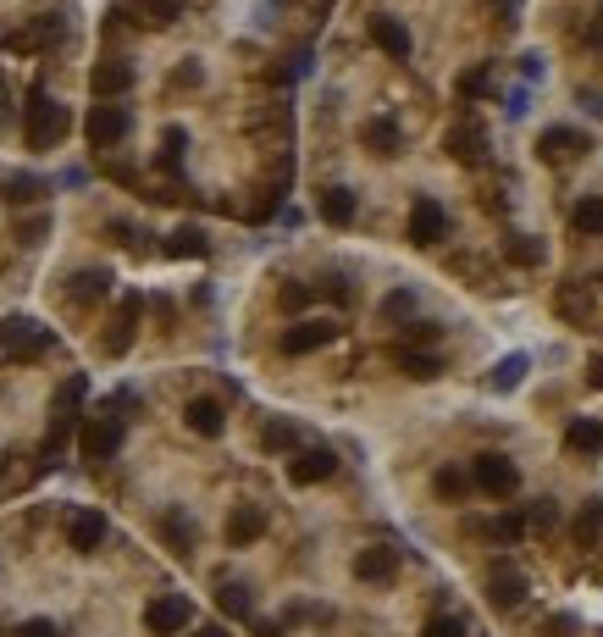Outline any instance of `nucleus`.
I'll return each mask as SVG.
<instances>
[{
	"label": "nucleus",
	"mask_w": 603,
	"mask_h": 637,
	"mask_svg": "<svg viewBox=\"0 0 603 637\" xmlns=\"http://www.w3.org/2000/svg\"><path fill=\"white\" fill-rule=\"evenodd\" d=\"M67 128H72V111L61 100H50L45 89H34V100H28V150H56L67 139Z\"/></svg>",
	"instance_id": "obj_1"
},
{
	"label": "nucleus",
	"mask_w": 603,
	"mask_h": 637,
	"mask_svg": "<svg viewBox=\"0 0 603 637\" xmlns=\"http://www.w3.org/2000/svg\"><path fill=\"white\" fill-rule=\"evenodd\" d=\"M50 349V327H39L34 316H6L0 322V361H39Z\"/></svg>",
	"instance_id": "obj_2"
},
{
	"label": "nucleus",
	"mask_w": 603,
	"mask_h": 637,
	"mask_svg": "<svg viewBox=\"0 0 603 637\" xmlns=\"http://www.w3.org/2000/svg\"><path fill=\"white\" fill-rule=\"evenodd\" d=\"M471 477L482 493H493V499H509V493L521 488V471H515V460L498 455V449H487V455L471 460Z\"/></svg>",
	"instance_id": "obj_3"
},
{
	"label": "nucleus",
	"mask_w": 603,
	"mask_h": 637,
	"mask_svg": "<svg viewBox=\"0 0 603 637\" xmlns=\"http://www.w3.org/2000/svg\"><path fill=\"white\" fill-rule=\"evenodd\" d=\"M122 421L117 416H89L83 421V433H78V449H83V460H117V449H122Z\"/></svg>",
	"instance_id": "obj_4"
},
{
	"label": "nucleus",
	"mask_w": 603,
	"mask_h": 637,
	"mask_svg": "<svg viewBox=\"0 0 603 637\" xmlns=\"http://www.w3.org/2000/svg\"><path fill=\"white\" fill-rule=\"evenodd\" d=\"M449 239V211H443L432 194H421V200L410 205V244H421V250H432V244Z\"/></svg>",
	"instance_id": "obj_5"
},
{
	"label": "nucleus",
	"mask_w": 603,
	"mask_h": 637,
	"mask_svg": "<svg viewBox=\"0 0 603 637\" xmlns=\"http://www.w3.org/2000/svg\"><path fill=\"white\" fill-rule=\"evenodd\" d=\"M189 621H194V604L183 599V593H161V599H150V610H144V626H150L155 637H178Z\"/></svg>",
	"instance_id": "obj_6"
},
{
	"label": "nucleus",
	"mask_w": 603,
	"mask_h": 637,
	"mask_svg": "<svg viewBox=\"0 0 603 637\" xmlns=\"http://www.w3.org/2000/svg\"><path fill=\"white\" fill-rule=\"evenodd\" d=\"M332 471H338V455H332L327 444L294 449V460H288V482H294V488H316V482L332 477Z\"/></svg>",
	"instance_id": "obj_7"
},
{
	"label": "nucleus",
	"mask_w": 603,
	"mask_h": 637,
	"mask_svg": "<svg viewBox=\"0 0 603 637\" xmlns=\"http://www.w3.org/2000/svg\"><path fill=\"white\" fill-rule=\"evenodd\" d=\"M128 128H133L128 106H95V111H89V122H83V133H89V145H95V150L122 145V139H128Z\"/></svg>",
	"instance_id": "obj_8"
},
{
	"label": "nucleus",
	"mask_w": 603,
	"mask_h": 637,
	"mask_svg": "<svg viewBox=\"0 0 603 637\" xmlns=\"http://www.w3.org/2000/svg\"><path fill=\"white\" fill-rule=\"evenodd\" d=\"M139 316H144V300H139V294H122V305H117V316H111V327H106V338H100V349H106V355H128Z\"/></svg>",
	"instance_id": "obj_9"
},
{
	"label": "nucleus",
	"mask_w": 603,
	"mask_h": 637,
	"mask_svg": "<svg viewBox=\"0 0 603 637\" xmlns=\"http://www.w3.org/2000/svg\"><path fill=\"white\" fill-rule=\"evenodd\" d=\"M521 599H526V577L509 560H498L493 571H487V604H493V610H515Z\"/></svg>",
	"instance_id": "obj_10"
},
{
	"label": "nucleus",
	"mask_w": 603,
	"mask_h": 637,
	"mask_svg": "<svg viewBox=\"0 0 603 637\" xmlns=\"http://www.w3.org/2000/svg\"><path fill=\"white\" fill-rule=\"evenodd\" d=\"M89 89H95V100H117V95H128V89H133V61H122V56L95 61V73H89Z\"/></svg>",
	"instance_id": "obj_11"
},
{
	"label": "nucleus",
	"mask_w": 603,
	"mask_h": 637,
	"mask_svg": "<svg viewBox=\"0 0 603 637\" xmlns=\"http://www.w3.org/2000/svg\"><path fill=\"white\" fill-rule=\"evenodd\" d=\"M338 338V322H327V316H310V322H294L283 333V355H310V349L332 344Z\"/></svg>",
	"instance_id": "obj_12"
},
{
	"label": "nucleus",
	"mask_w": 603,
	"mask_h": 637,
	"mask_svg": "<svg viewBox=\"0 0 603 637\" xmlns=\"http://www.w3.org/2000/svg\"><path fill=\"white\" fill-rule=\"evenodd\" d=\"M592 150V139L581 128H548L543 139H537V156L543 161H576V156H587Z\"/></svg>",
	"instance_id": "obj_13"
},
{
	"label": "nucleus",
	"mask_w": 603,
	"mask_h": 637,
	"mask_svg": "<svg viewBox=\"0 0 603 637\" xmlns=\"http://www.w3.org/2000/svg\"><path fill=\"white\" fill-rule=\"evenodd\" d=\"M443 150H449L454 161H465V167H476V161L487 156V133L476 128V122H454L449 139H443Z\"/></svg>",
	"instance_id": "obj_14"
},
{
	"label": "nucleus",
	"mask_w": 603,
	"mask_h": 637,
	"mask_svg": "<svg viewBox=\"0 0 603 637\" xmlns=\"http://www.w3.org/2000/svg\"><path fill=\"white\" fill-rule=\"evenodd\" d=\"M100 538H106V516H100V510H72L67 516V543L78 554H95Z\"/></svg>",
	"instance_id": "obj_15"
},
{
	"label": "nucleus",
	"mask_w": 603,
	"mask_h": 637,
	"mask_svg": "<svg viewBox=\"0 0 603 637\" xmlns=\"http://www.w3.org/2000/svg\"><path fill=\"white\" fill-rule=\"evenodd\" d=\"M355 577L360 582H393V577H399V554L382 549V543H371V549L355 554Z\"/></svg>",
	"instance_id": "obj_16"
},
{
	"label": "nucleus",
	"mask_w": 603,
	"mask_h": 637,
	"mask_svg": "<svg viewBox=\"0 0 603 637\" xmlns=\"http://www.w3.org/2000/svg\"><path fill=\"white\" fill-rule=\"evenodd\" d=\"M106 294H111V272H106V266H95V272L83 266V272L67 277V300L72 305H95V300H106Z\"/></svg>",
	"instance_id": "obj_17"
},
{
	"label": "nucleus",
	"mask_w": 603,
	"mask_h": 637,
	"mask_svg": "<svg viewBox=\"0 0 603 637\" xmlns=\"http://www.w3.org/2000/svg\"><path fill=\"white\" fill-rule=\"evenodd\" d=\"M371 45L388 50L393 61H410V28L399 17H371Z\"/></svg>",
	"instance_id": "obj_18"
},
{
	"label": "nucleus",
	"mask_w": 603,
	"mask_h": 637,
	"mask_svg": "<svg viewBox=\"0 0 603 637\" xmlns=\"http://www.w3.org/2000/svg\"><path fill=\"white\" fill-rule=\"evenodd\" d=\"M183 421H189V433H200V438H222L227 410L216 405V399H189V405H183Z\"/></svg>",
	"instance_id": "obj_19"
},
{
	"label": "nucleus",
	"mask_w": 603,
	"mask_h": 637,
	"mask_svg": "<svg viewBox=\"0 0 603 637\" xmlns=\"http://www.w3.org/2000/svg\"><path fill=\"white\" fill-rule=\"evenodd\" d=\"M261 532H266V510L261 505H238L233 516H227V543H233V549H249Z\"/></svg>",
	"instance_id": "obj_20"
},
{
	"label": "nucleus",
	"mask_w": 603,
	"mask_h": 637,
	"mask_svg": "<svg viewBox=\"0 0 603 637\" xmlns=\"http://www.w3.org/2000/svg\"><path fill=\"white\" fill-rule=\"evenodd\" d=\"M565 449H570V455H603V421H592V416L570 421V427H565Z\"/></svg>",
	"instance_id": "obj_21"
},
{
	"label": "nucleus",
	"mask_w": 603,
	"mask_h": 637,
	"mask_svg": "<svg viewBox=\"0 0 603 637\" xmlns=\"http://www.w3.org/2000/svg\"><path fill=\"white\" fill-rule=\"evenodd\" d=\"M570 538H576V549H598V543H603V499H587V505H581Z\"/></svg>",
	"instance_id": "obj_22"
},
{
	"label": "nucleus",
	"mask_w": 603,
	"mask_h": 637,
	"mask_svg": "<svg viewBox=\"0 0 603 637\" xmlns=\"http://www.w3.org/2000/svg\"><path fill=\"white\" fill-rule=\"evenodd\" d=\"M360 139H366V150H377V156H399V122L393 117H371L366 128H360Z\"/></svg>",
	"instance_id": "obj_23"
},
{
	"label": "nucleus",
	"mask_w": 603,
	"mask_h": 637,
	"mask_svg": "<svg viewBox=\"0 0 603 637\" xmlns=\"http://www.w3.org/2000/svg\"><path fill=\"white\" fill-rule=\"evenodd\" d=\"M83 394H89V377H67L61 383V394H56V410H50V427H72L78 421V405H83Z\"/></svg>",
	"instance_id": "obj_24"
},
{
	"label": "nucleus",
	"mask_w": 603,
	"mask_h": 637,
	"mask_svg": "<svg viewBox=\"0 0 603 637\" xmlns=\"http://www.w3.org/2000/svg\"><path fill=\"white\" fill-rule=\"evenodd\" d=\"M321 217H327L332 228H349V222H355V189L332 183V189L321 194Z\"/></svg>",
	"instance_id": "obj_25"
},
{
	"label": "nucleus",
	"mask_w": 603,
	"mask_h": 637,
	"mask_svg": "<svg viewBox=\"0 0 603 637\" xmlns=\"http://www.w3.org/2000/svg\"><path fill=\"white\" fill-rule=\"evenodd\" d=\"M166 255H172V261H183V255H189V261H200V255H211V239H205V228H178L172 233V239H166Z\"/></svg>",
	"instance_id": "obj_26"
},
{
	"label": "nucleus",
	"mask_w": 603,
	"mask_h": 637,
	"mask_svg": "<svg viewBox=\"0 0 603 637\" xmlns=\"http://www.w3.org/2000/svg\"><path fill=\"white\" fill-rule=\"evenodd\" d=\"M526 355H504V361L493 366V372H487V388H493V394H515V388H521V377H526Z\"/></svg>",
	"instance_id": "obj_27"
},
{
	"label": "nucleus",
	"mask_w": 603,
	"mask_h": 637,
	"mask_svg": "<svg viewBox=\"0 0 603 637\" xmlns=\"http://www.w3.org/2000/svg\"><path fill=\"white\" fill-rule=\"evenodd\" d=\"M393 361H399V372L415 377V383H432V377L443 372V361H438V355H426V349H399Z\"/></svg>",
	"instance_id": "obj_28"
},
{
	"label": "nucleus",
	"mask_w": 603,
	"mask_h": 637,
	"mask_svg": "<svg viewBox=\"0 0 603 637\" xmlns=\"http://www.w3.org/2000/svg\"><path fill=\"white\" fill-rule=\"evenodd\" d=\"M0 189H6V200H12V205H34L39 194H50V183L45 178H28V172H6Z\"/></svg>",
	"instance_id": "obj_29"
},
{
	"label": "nucleus",
	"mask_w": 603,
	"mask_h": 637,
	"mask_svg": "<svg viewBox=\"0 0 603 637\" xmlns=\"http://www.w3.org/2000/svg\"><path fill=\"white\" fill-rule=\"evenodd\" d=\"M183 156H189V133H183V128H166V133H161V156H155V167H161V172H178Z\"/></svg>",
	"instance_id": "obj_30"
},
{
	"label": "nucleus",
	"mask_w": 603,
	"mask_h": 637,
	"mask_svg": "<svg viewBox=\"0 0 603 637\" xmlns=\"http://www.w3.org/2000/svg\"><path fill=\"white\" fill-rule=\"evenodd\" d=\"M133 12H139L150 28H166V23L183 17V0H133Z\"/></svg>",
	"instance_id": "obj_31"
},
{
	"label": "nucleus",
	"mask_w": 603,
	"mask_h": 637,
	"mask_svg": "<svg viewBox=\"0 0 603 637\" xmlns=\"http://www.w3.org/2000/svg\"><path fill=\"white\" fill-rule=\"evenodd\" d=\"M161 538L172 543L178 554H189V549H194V521L178 516V510H166V516H161Z\"/></svg>",
	"instance_id": "obj_32"
},
{
	"label": "nucleus",
	"mask_w": 603,
	"mask_h": 637,
	"mask_svg": "<svg viewBox=\"0 0 603 637\" xmlns=\"http://www.w3.org/2000/svg\"><path fill=\"white\" fill-rule=\"evenodd\" d=\"M570 228L587 233V239H603V200L592 194V200H581L576 211H570Z\"/></svg>",
	"instance_id": "obj_33"
},
{
	"label": "nucleus",
	"mask_w": 603,
	"mask_h": 637,
	"mask_svg": "<svg viewBox=\"0 0 603 637\" xmlns=\"http://www.w3.org/2000/svg\"><path fill=\"white\" fill-rule=\"evenodd\" d=\"M216 604H222V615H233V621H249V588L244 582H222V588H216Z\"/></svg>",
	"instance_id": "obj_34"
},
{
	"label": "nucleus",
	"mask_w": 603,
	"mask_h": 637,
	"mask_svg": "<svg viewBox=\"0 0 603 637\" xmlns=\"http://www.w3.org/2000/svg\"><path fill=\"white\" fill-rule=\"evenodd\" d=\"M294 444H299V427H294V421H272V427L261 433V449H266V455H288Z\"/></svg>",
	"instance_id": "obj_35"
},
{
	"label": "nucleus",
	"mask_w": 603,
	"mask_h": 637,
	"mask_svg": "<svg viewBox=\"0 0 603 637\" xmlns=\"http://www.w3.org/2000/svg\"><path fill=\"white\" fill-rule=\"evenodd\" d=\"M504 255H509V261H515V266H543V239H526V233H515V239H509L504 244Z\"/></svg>",
	"instance_id": "obj_36"
},
{
	"label": "nucleus",
	"mask_w": 603,
	"mask_h": 637,
	"mask_svg": "<svg viewBox=\"0 0 603 637\" xmlns=\"http://www.w3.org/2000/svg\"><path fill=\"white\" fill-rule=\"evenodd\" d=\"M471 482L476 477H465L460 466H443L438 477H432V488H438V499H465V493H471Z\"/></svg>",
	"instance_id": "obj_37"
},
{
	"label": "nucleus",
	"mask_w": 603,
	"mask_h": 637,
	"mask_svg": "<svg viewBox=\"0 0 603 637\" xmlns=\"http://www.w3.org/2000/svg\"><path fill=\"white\" fill-rule=\"evenodd\" d=\"M526 521H532V532H554L559 527V505L554 499H537V505L526 510Z\"/></svg>",
	"instance_id": "obj_38"
},
{
	"label": "nucleus",
	"mask_w": 603,
	"mask_h": 637,
	"mask_svg": "<svg viewBox=\"0 0 603 637\" xmlns=\"http://www.w3.org/2000/svg\"><path fill=\"white\" fill-rule=\"evenodd\" d=\"M382 316H388V322H404V316H415V294H410V289H393L388 300H382Z\"/></svg>",
	"instance_id": "obj_39"
},
{
	"label": "nucleus",
	"mask_w": 603,
	"mask_h": 637,
	"mask_svg": "<svg viewBox=\"0 0 603 637\" xmlns=\"http://www.w3.org/2000/svg\"><path fill=\"white\" fill-rule=\"evenodd\" d=\"M45 233H50V217H23V222H17V228H12V239L34 250V244L45 239Z\"/></svg>",
	"instance_id": "obj_40"
},
{
	"label": "nucleus",
	"mask_w": 603,
	"mask_h": 637,
	"mask_svg": "<svg viewBox=\"0 0 603 637\" xmlns=\"http://www.w3.org/2000/svg\"><path fill=\"white\" fill-rule=\"evenodd\" d=\"M421 637H465V621L460 615H432V621L421 626Z\"/></svg>",
	"instance_id": "obj_41"
},
{
	"label": "nucleus",
	"mask_w": 603,
	"mask_h": 637,
	"mask_svg": "<svg viewBox=\"0 0 603 637\" xmlns=\"http://www.w3.org/2000/svg\"><path fill=\"white\" fill-rule=\"evenodd\" d=\"M526 527H532V521H526V516H498V521H493V527H487V532H493L498 543H515V538H521Z\"/></svg>",
	"instance_id": "obj_42"
},
{
	"label": "nucleus",
	"mask_w": 603,
	"mask_h": 637,
	"mask_svg": "<svg viewBox=\"0 0 603 637\" xmlns=\"http://www.w3.org/2000/svg\"><path fill=\"white\" fill-rule=\"evenodd\" d=\"M12 637H61V626L56 621H23Z\"/></svg>",
	"instance_id": "obj_43"
},
{
	"label": "nucleus",
	"mask_w": 603,
	"mask_h": 637,
	"mask_svg": "<svg viewBox=\"0 0 603 637\" xmlns=\"http://www.w3.org/2000/svg\"><path fill=\"white\" fill-rule=\"evenodd\" d=\"M404 338H410V344H432V338H438V322H410Z\"/></svg>",
	"instance_id": "obj_44"
},
{
	"label": "nucleus",
	"mask_w": 603,
	"mask_h": 637,
	"mask_svg": "<svg viewBox=\"0 0 603 637\" xmlns=\"http://www.w3.org/2000/svg\"><path fill=\"white\" fill-rule=\"evenodd\" d=\"M305 300H310L305 283H288V289H283V311H305Z\"/></svg>",
	"instance_id": "obj_45"
},
{
	"label": "nucleus",
	"mask_w": 603,
	"mask_h": 637,
	"mask_svg": "<svg viewBox=\"0 0 603 637\" xmlns=\"http://www.w3.org/2000/svg\"><path fill=\"white\" fill-rule=\"evenodd\" d=\"M482 89H487V73H482V67L460 78V95H465V100H471V95H482Z\"/></svg>",
	"instance_id": "obj_46"
},
{
	"label": "nucleus",
	"mask_w": 603,
	"mask_h": 637,
	"mask_svg": "<svg viewBox=\"0 0 603 637\" xmlns=\"http://www.w3.org/2000/svg\"><path fill=\"white\" fill-rule=\"evenodd\" d=\"M200 84V67H178V73H172V89H194Z\"/></svg>",
	"instance_id": "obj_47"
},
{
	"label": "nucleus",
	"mask_w": 603,
	"mask_h": 637,
	"mask_svg": "<svg viewBox=\"0 0 603 637\" xmlns=\"http://www.w3.org/2000/svg\"><path fill=\"white\" fill-rule=\"evenodd\" d=\"M587 383H592V388H603V355H598V361L587 366Z\"/></svg>",
	"instance_id": "obj_48"
},
{
	"label": "nucleus",
	"mask_w": 603,
	"mask_h": 637,
	"mask_svg": "<svg viewBox=\"0 0 603 637\" xmlns=\"http://www.w3.org/2000/svg\"><path fill=\"white\" fill-rule=\"evenodd\" d=\"M255 637H283V626H272V621H255Z\"/></svg>",
	"instance_id": "obj_49"
},
{
	"label": "nucleus",
	"mask_w": 603,
	"mask_h": 637,
	"mask_svg": "<svg viewBox=\"0 0 603 637\" xmlns=\"http://www.w3.org/2000/svg\"><path fill=\"white\" fill-rule=\"evenodd\" d=\"M587 39H592V45H603V12H598V17H592V28H587Z\"/></svg>",
	"instance_id": "obj_50"
},
{
	"label": "nucleus",
	"mask_w": 603,
	"mask_h": 637,
	"mask_svg": "<svg viewBox=\"0 0 603 637\" xmlns=\"http://www.w3.org/2000/svg\"><path fill=\"white\" fill-rule=\"evenodd\" d=\"M194 637H227V626H200Z\"/></svg>",
	"instance_id": "obj_51"
},
{
	"label": "nucleus",
	"mask_w": 603,
	"mask_h": 637,
	"mask_svg": "<svg viewBox=\"0 0 603 637\" xmlns=\"http://www.w3.org/2000/svg\"><path fill=\"white\" fill-rule=\"evenodd\" d=\"M581 100H587V106H592V111H598V117H603V95H581Z\"/></svg>",
	"instance_id": "obj_52"
}]
</instances>
